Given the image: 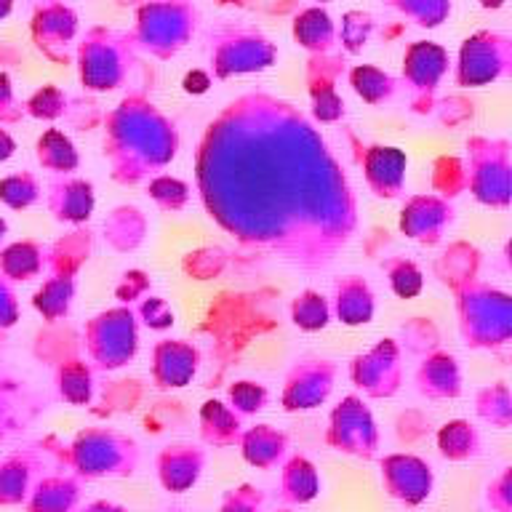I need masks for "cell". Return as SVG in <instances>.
I'll return each instance as SVG.
<instances>
[{
    "instance_id": "14",
    "label": "cell",
    "mask_w": 512,
    "mask_h": 512,
    "mask_svg": "<svg viewBox=\"0 0 512 512\" xmlns=\"http://www.w3.org/2000/svg\"><path fill=\"white\" fill-rule=\"evenodd\" d=\"M296 323L302 328L326 326V307H323L318 296H312V307H307V302L299 299V304H296Z\"/></svg>"
},
{
    "instance_id": "6",
    "label": "cell",
    "mask_w": 512,
    "mask_h": 512,
    "mask_svg": "<svg viewBox=\"0 0 512 512\" xmlns=\"http://www.w3.org/2000/svg\"><path fill=\"white\" fill-rule=\"evenodd\" d=\"M240 446H243L246 462H251L259 470H272L286 456L288 440L283 432L272 430L270 424H259V427H254V430H248L243 435Z\"/></svg>"
},
{
    "instance_id": "1",
    "label": "cell",
    "mask_w": 512,
    "mask_h": 512,
    "mask_svg": "<svg viewBox=\"0 0 512 512\" xmlns=\"http://www.w3.org/2000/svg\"><path fill=\"white\" fill-rule=\"evenodd\" d=\"M235 150L211 131L200 155V184L211 216L240 238L283 246L299 232L326 227L336 238L350 230V195L323 142L304 123Z\"/></svg>"
},
{
    "instance_id": "9",
    "label": "cell",
    "mask_w": 512,
    "mask_h": 512,
    "mask_svg": "<svg viewBox=\"0 0 512 512\" xmlns=\"http://www.w3.org/2000/svg\"><path fill=\"white\" fill-rule=\"evenodd\" d=\"M438 446L440 454L446 459H470V456L478 454V432L472 430L467 422H451L446 424L438 435Z\"/></svg>"
},
{
    "instance_id": "8",
    "label": "cell",
    "mask_w": 512,
    "mask_h": 512,
    "mask_svg": "<svg viewBox=\"0 0 512 512\" xmlns=\"http://www.w3.org/2000/svg\"><path fill=\"white\" fill-rule=\"evenodd\" d=\"M200 424H203V438L214 446H230L240 435V422L238 416L227 411L222 403H206L203 414H200Z\"/></svg>"
},
{
    "instance_id": "10",
    "label": "cell",
    "mask_w": 512,
    "mask_h": 512,
    "mask_svg": "<svg viewBox=\"0 0 512 512\" xmlns=\"http://www.w3.org/2000/svg\"><path fill=\"white\" fill-rule=\"evenodd\" d=\"M78 499V488L70 480L51 478L46 483H40L32 499V512H70L72 504Z\"/></svg>"
},
{
    "instance_id": "3",
    "label": "cell",
    "mask_w": 512,
    "mask_h": 512,
    "mask_svg": "<svg viewBox=\"0 0 512 512\" xmlns=\"http://www.w3.org/2000/svg\"><path fill=\"white\" fill-rule=\"evenodd\" d=\"M326 440L328 446H334L336 451L363 456V459H371L376 454V446H379L374 419L368 414V408L355 398H347L331 414Z\"/></svg>"
},
{
    "instance_id": "12",
    "label": "cell",
    "mask_w": 512,
    "mask_h": 512,
    "mask_svg": "<svg viewBox=\"0 0 512 512\" xmlns=\"http://www.w3.org/2000/svg\"><path fill=\"white\" fill-rule=\"evenodd\" d=\"M264 496L259 488L240 486L227 491L222 499V512H262Z\"/></svg>"
},
{
    "instance_id": "11",
    "label": "cell",
    "mask_w": 512,
    "mask_h": 512,
    "mask_svg": "<svg viewBox=\"0 0 512 512\" xmlns=\"http://www.w3.org/2000/svg\"><path fill=\"white\" fill-rule=\"evenodd\" d=\"M27 488V470L19 459L6 464V470L0 472V502H19Z\"/></svg>"
},
{
    "instance_id": "7",
    "label": "cell",
    "mask_w": 512,
    "mask_h": 512,
    "mask_svg": "<svg viewBox=\"0 0 512 512\" xmlns=\"http://www.w3.org/2000/svg\"><path fill=\"white\" fill-rule=\"evenodd\" d=\"M320 491L318 472L304 456H294L288 459L280 475V496L291 504H307L312 502Z\"/></svg>"
},
{
    "instance_id": "4",
    "label": "cell",
    "mask_w": 512,
    "mask_h": 512,
    "mask_svg": "<svg viewBox=\"0 0 512 512\" xmlns=\"http://www.w3.org/2000/svg\"><path fill=\"white\" fill-rule=\"evenodd\" d=\"M382 483L387 494L398 502L416 507L422 504L432 491V470L430 464L422 462L419 456L392 454L382 459Z\"/></svg>"
},
{
    "instance_id": "5",
    "label": "cell",
    "mask_w": 512,
    "mask_h": 512,
    "mask_svg": "<svg viewBox=\"0 0 512 512\" xmlns=\"http://www.w3.org/2000/svg\"><path fill=\"white\" fill-rule=\"evenodd\" d=\"M206 456L195 446H168L158 456V478L166 491L184 494L198 483Z\"/></svg>"
},
{
    "instance_id": "2",
    "label": "cell",
    "mask_w": 512,
    "mask_h": 512,
    "mask_svg": "<svg viewBox=\"0 0 512 512\" xmlns=\"http://www.w3.org/2000/svg\"><path fill=\"white\" fill-rule=\"evenodd\" d=\"M136 462H139L136 443L118 432H83L75 440V464L88 478L131 475Z\"/></svg>"
},
{
    "instance_id": "15",
    "label": "cell",
    "mask_w": 512,
    "mask_h": 512,
    "mask_svg": "<svg viewBox=\"0 0 512 512\" xmlns=\"http://www.w3.org/2000/svg\"><path fill=\"white\" fill-rule=\"evenodd\" d=\"M83 512H126V510H123V507H115V504L94 502V504H88V507Z\"/></svg>"
},
{
    "instance_id": "16",
    "label": "cell",
    "mask_w": 512,
    "mask_h": 512,
    "mask_svg": "<svg viewBox=\"0 0 512 512\" xmlns=\"http://www.w3.org/2000/svg\"><path fill=\"white\" fill-rule=\"evenodd\" d=\"M171 512H182V510H171Z\"/></svg>"
},
{
    "instance_id": "13",
    "label": "cell",
    "mask_w": 512,
    "mask_h": 512,
    "mask_svg": "<svg viewBox=\"0 0 512 512\" xmlns=\"http://www.w3.org/2000/svg\"><path fill=\"white\" fill-rule=\"evenodd\" d=\"M230 395H232V403H235L243 414H254V411H259V408L264 406V400H267V392L251 382L235 384Z\"/></svg>"
}]
</instances>
